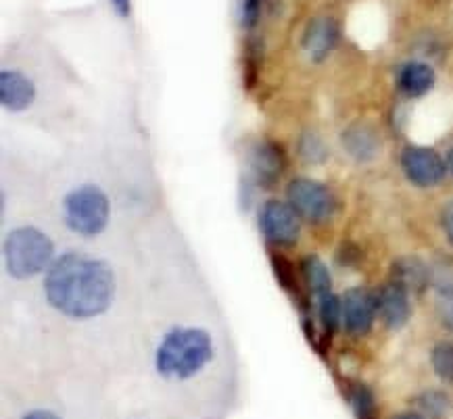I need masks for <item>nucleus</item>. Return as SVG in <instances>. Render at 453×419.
Segmentation results:
<instances>
[{
  "label": "nucleus",
  "instance_id": "nucleus-15",
  "mask_svg": "<svg viewBox=\"0 0 453 419\" xmlns=\"http://www.w3.org/2000/svg\"><path fill=\"white\" fill-rule=\"evenodd\" d=\"M342 149L359 163H368L379 155L380 140L368 126H351L342 133Z\"/></svg>",
  "mask_w": 453,
  "mask_h": 419
},
{
  "label": "nucleus",
  "instance_id": "nucleus-26",
  "mask_svg": "<svg viewBox=\"0 0 453 419\" xmlns=\"http://www.w3.org/2000/svg\"><path fill=\"white\" fill-rule=\"evenodd\" d=\"M115 13L119 17H127L132 13V0H109Z\"/></svg>",
  "mask_w": 453,
  "mask_h": 419
},
{
  "label": "nucleus",
  "instance_id": "nucleus-22",
  "mask_svg": "<svg viewBox=\"0 0 453 419\" xmlns=\"http://www.w3.org/2000/svg\"><path fill=\"white\" fill-rule=\"evenodd\" d=\"M270 259H272V267H274L278 284H280V286L287 290V293L293 294L295 299H299L301 290L297 286V279H295V271H293V267H290L288 261L284 259L282 255H270Z\"/></svg>",
  "mask_w": 453,
  "mask_h": 419
},
{
  "label": "nucleus",
  "instance_id": "nucleus-12",
  "mask_svg": "<svg viewBox=\"0 0 453 419\" xmlns=\"http://www.w3.org/2000/svg\"><path fill=\"white\" fill-rule=\"evenodd\" d=\"M36 98V88L26 73L17 69H3L0 72V103L11 113L26 110Z\"/></svg>",
  "mask_w": 453,
  "mask_h": 419
},
{
  "label": "nucleus",
  "instance_id": "nucleus-2",
  "mask_svg": "<svg viewBox=\"0 0 453 419\" xmlns=\"http://www.w3.org/2000/svg\"><path fill=\"white\" fill-rule=\"evenodd\" d=\"M213 340L201 328H173L165 331L155 351V371L164 380L186 382L211 363Z\"/></svg>",
  "mask_w": 453,
  "mask_h": 419
},
{
  "label": "nucleus",
  "instance_id": "nucleus-24",
  "mask_svg": "<svg viewBox=\"0 0 453 419\" xmlns=\"http://www.w3.org/2000/svg\"><path fill=\"white\" fill-rule=\"evenodd\" d=\"M441 228H443L447 240L453 244V201L447 202L443 211H441Z\"/></svg>",
  "mask_w": 453,
  "mask_h": 419
},
{
  "label": "nucleus",
  "instance_id": "nucleus-18",
  "mask_svg": "<svg viewBox=\"0 0 453 419\" xmlns=\"http://www.w3.org/2000/svg\"><path fill=\"white\" fill-rule=\"evenodd\" d=\"M318 316L322 322V328L326 334H334L336 328L342 324L341 299H336L334 293L324 294L318 299Z\"/></svg>",
  "mask_w": 453,
  "mask_h": 419
},
{
  "label": "nucleus",
  "instance_id": "nucleus-19",
  "mask_svg": "<svg viewBox=\"0 0 453 419\" xmlns=\"http://www.w3.org/2000/svg\"><path fill=\"white\" fill-rule=\"evenodd\" d=\"M347 399H349L357 419H376V403L368 386H364V384H351L349 390H347Z\"/></svg>",
  "mask_w": 453,
  "mask_h": 419
},
{
  "label": "nucleus",
  "instance_id": "nucleus-16",
  "mask_svg": "<svg viewBox=\"0 0 453 419\" xmlns=\"http://www.w3.org/2000/svg\"><path fill=\"white\" fill-rule=\"evenodd\" d=\"M301 273H303L307 288L316 296V301L319 296L333 293V279H330L328 267L318 257H305L303 263H301Z\"/></svg>",
  "mask_w": 453,
  "mask_h": 419
},
{
  "label": "nucleus",
  "instance_id": "nucleus-4",
  "mask_svg": "<svg viewBox=\"0 0 453 419\" xmlns=\"http://www.w3.org/2000/svg\"><path fill=\"white\" fill-rule=\"evenodd\" d=\"M63 217L67 228L80 236H96L107 228L109 199L95 184L73 188L63 201Z\"/></svg>",
  "mask_w": 453,
  "mask_h": 419
},
{
  "label": "nucleus",
  "instance_id": "nucleus-20",
  "mask_svg": "<svg viewBox=\"0 0 453 419\" xmlns=\"http://www.w3.org/2000/svg\"><path fill=\"white\" fill-rule=\"evenodd\" d=\"M299 155L305 163H311V165H318V163H324L326 159L328 150L324 140L319 138L316 132H303V136L299 138Z\"/></svg>",
  "mask_w": 453,
  "mask_h": 419
},
{
  "label": "nucleus",
  "instance_id": "nucleus-27",
  "mask_svg": "<svg viewBox=\"0 0 453 419\" xmlns=\"http://www.w3.org/2000/svg\"><path fill=\"white\" fill-rule=\"evenodd\" d=\"M23 419H61V417L57 415V413H52V411L34 409V411H30V413H26V415H23Z\"/></svg>",
  "mask_w": 453,
  "mask_h": 419
},
{
  "label": "nucleus",
  "instance_id": "nucleus-21",
  "mask_svg": "<svg viewBox=\"0 0 453 419\" xmlns=\"http://www.w3.org/2000/svg\"><path fill=\"white\" fill-rule=\"evenodd\" d=\"M431 363L441 380L453 384V342H439L431 353Z\"/></svg>",
  "mask_w": 453,
  "mask_h": 419
},
{
  "label": "nucleus",
  "instance_id": "nucleus-17",
  "mask_svg": "<svg viewBox=\"0 0 453 419\" xmlns=\"http://www.w3.org/2000/svg\"><path fill=\"white\" fill-rule=\"evenodd\" d=\"M416 407L428 419H449L453 411L451 399L447 397L443 390H426V392L418 394Z\"/></svg>",
  "mask_w": 453,
  "mask_h": 419
},
{
  "label": "nucleus",
  "instance_id": "nucleus-9",
  "mask_svg": "<svg viewBox=\"0 0 453 419\" xmlns=\"http://www.w3.org/2000/svg\"><path fill=\"white\" fill-rule=\"evenodd\" d=\"M249 165H251L255 182L261 188H272L280 179L284 170H287V155H284L280 144L264 140V142H257L253 147L251 156H249Z\"/></svg>",
  "mask_w": 453,
  "mask_h": 419
},
{
  "label": "nucleus",
  "instance_id": "nucleus-29",
  "mask_svg": "<svg viewBox=\"0 0 453 419\" xmlns=\"http://www.w3.org/2000/svg\"><path fill=\"white\" fill-rule=\"evenodd\" d=\"M447 165H449V170L453 173V149L449 150V156H447Z\"/></svg>",
  "mask_w": 453,
  "mask_h": 419
},
{
  "label": "nucleus",
  "instance_id": "nucleus-14",
  "mask_svg": "<svg viewBox=\"0 0 453 419\" xmlns=\"http://www.w3.org/2000/svg\"><path fill=\"white\" fill-rule=\"evenodd\" d=\"M399 92L408 98H420L433 90L434 72L422 61H410L399 69L397 75Z\"/></svg>",
  "mask_w": 453,
  "mask_h": 419
},
{
  "label": "nucleus",
  "instance_id": "nucleus-6",
  "mask_svg": "<svg viewBox=\"0 0 453 419\" xmlns=\"http://www.w3.org/2000/svg\"><path fill=\"white\" fill-rule=\"evenodd\" d=\"M259 228L265 240L274 247H293L299 240L301 224L299 215L288 202L265 201L259 211Z\"/></svg>",
  "mask_w": 453,
  "mask_h": 419
},
{
  "label": "nucleus",
  "instance_id": "nucleus-7",
  "mask_svg": "<svg viewBox=\"0 0 453 419\" xmlns=\"http://www.w3.org/2000/svg\"><path fill=\"white\" fill-rule=\"evenodd\" d=\"M402 170L411 184L420 188H433L445 179L447 161H443L437 150L411 144L402 153Z\"/></svg>",
  "mask_w": 453,
  "mask_h": 419
},
{
  "label": "nucleus",
  "instance_id": "nucleus-5",
  "mask_svg": "<svg viewBox=\"0 0 453 419\" xmlns=\"http://www.w3.org/2000/svg\"><path fill=\"white\" fill-rule=\"evenodd\" d=\"M287 201L299 217L310 224H324L334 213V196L326 186L310 178H295L287 186Z\"/></svg>",
  "mask_w": 453,
  "mask_h": 419
},
{
  "label": "nucleus",
  "instance_id": "nucleus-8",
  "mask_svg": "<svg viewBox=\"0 0 453 419\" xmlns=\"http://www.w3.org/2000/svg\"><path fill=\"white\" fill-rule=\"evenodd\" d=\"M342 325L351 336H365L372 330L376 317V294L365 288L347 290L341 299Z\"/></svg>",
  "mask_w": 453,
  "mask_h": 419
},
{
  "label": "nucleus",
  "instance_id": "nucleus-23",
  "mask_svg": "<svg viewBox=\"0 0 453 419\" xmlns=\"http://www.w3.org/2000/svg\"><path fill=\"white\" fill-rule=\"evenodd\" d=\"M264 0H241V23L247 30H253L257 26Z\"/></svg>",
  "mask_w": 453,
  "mask_h": 419
},
{
  "label": "nucleus",
  "instance_id": "nucleus-28",
  "mask_svg": "<svg viewBox=\"0 0 453 419\" xmlns=\"http://www.w3.org/2000/svg\"><path fill=\"white\" fill-rule=\"evenodd\" d=\"M393 419H426V417H424L420 411H403L399 413V415H395Z\"/></svg>",
  "mask_w": 453,
  "mask_h": 419
},
{
  "label": "nucleus",
  "instance_id": "nucleus-25",
  "mask_svg": "<svg viewBox=\"0 0 453 419\" xmlns=\"http://www.w3.org/2000/svg\"><path fill=\"white\" fill-rule=\"evenodd\" d=\"M439 309H441V319H443L447 330H453V296L451 299L439 301Z\"/></svg>",
  "mask_w": 453,
  "mask_h": 419
},
{
  "label": "nucleus",
  "instance_id": "nucleus-3",
  "mask_svg": "<svg viewBox=\"0 0 453 419\" xmlns=\"http://www.w3.org/2000/svg\"><path fill=\"white\" fill-rule=\"evenodd\" d=\"M3 255L9 276L27 279L52 265L55 244L44 232L32 228V225H23L4 238Z\"/></svg>",
  "mask_w": 453,
  "mask_h": 419
},
{
  "label": "nucleus",
  "instance_id": "nucleus-11",
  "mask_svg": "<svg viewBox=\"0 0 453 419\" xmlns=\"http://www.w3.org/2000/svg\"><path fill=\"white\" fill-rule=\"evenodd\" d=\"M376 311L388 330L403 328L411 316L410 293L391 279L376 293Z\"/></svg>",
  "mask_w": 453,
  "mask_h": 419
},
{
  "label": "nucleus",
  "instance_id": "nucleus-10",
  "mask_svg": "<svg viewBox=\"0 0 453 419\" xmlns=\"http://www.w3.org/2000/svg\"><path fill=\"white\" fill-rule=\"evenodd\" d=\"M339 42V23L328 15H318L307 23L303 36H301V49L310 61L322 63Z\"/></svg>",
  "mask_w": 453,
  "mask_h": 419
},
{
  "label": "nucleus",
  "instance_id": "nucleus-1",
  "mask_svg": "<svg viewBox=\"0 0 453 419\" xmlns=\"http://www.w3.org/2000/svg\"><path fill=\"white\" fill-rule=\"evenodd\" d=\"M44 294L52 309L72 319H92L111 307L115 273L104 261L65 253L44 276Z\"/></svg>",
  "mask_w": 453,
  "mask_h": 419
},
{
  "label": "nucleus",
  "instance_id": "nucleus-13",
  "mask_svg": "<svg viewBox=\"0 0 453 419\" xmlns=\"http://www.w3.org/2000/svg\"><path fill=\"white\" fill-rule=\"evenodd\" d=\"M391 279L403 286L408 293L422 294L424 290L431 286V267L424 263L422 259L403 257L393 263Z\"/></svg>",
  "mask_w": 453,
  "mask_h": 419
}]
</instances>
